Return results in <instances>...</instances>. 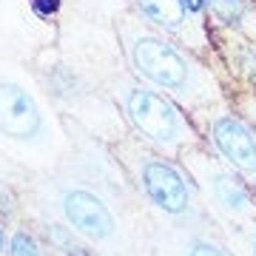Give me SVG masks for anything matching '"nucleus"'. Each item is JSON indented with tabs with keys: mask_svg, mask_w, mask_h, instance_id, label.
I'll return each mask as SVG.
<instances>
[{
	"mask_svg": "<svg viewBox=\"0 0 256 256\" xmlns=\"http://www.w3.org/2000/svg\"><path fill=\"white\" fill-rule=\"evenodd\" d=\"M140 176H142V188H146L148 200L154 202L160 210L171 214V216L188 210V205H191L188 182H185V176L171 162H165V160H146Z\"/></svg>",
	"mask_w": 256,
	"mask_h": 256,
	"instance_id": "nucleus-5",
	"label": "nucleus"
},
{
	"mask_svg": "<svg viewBox=\"0 0 256 256\" xmlns=\"http://www.w3.org/2000/svg\"><path fill=\"white\" fill-rule=\"evenodd\" d=\"M208 9L220 23H236L245 12V0H208Z\"/></svg>",
	"mask_w": 256,
	"mask_h": 256,
	"instance_id": "nucleus-10",
	"label": "nucleus"
},
{
	"mask_svg": "<svg viewBox=\"0 0 256 256\" xmlns=\"http://www.w3.org/2000/svg\"><path fill=\"white\" fill-rule=\"evenodd\" d=\"M32 9H34L37 18H54L57 12H60V0H32Z\"/></svg>",
	"mask_w": 256,
	"mask_h": 256,
	"instance_id": "nucleus-12",
	"label": "nucleus"
},
{
	"mask_svg": "<svg viewBox=\"0 0 256 256\" xmlns=\"http://www.w3.org/2000/svg\"><path fill=\"white\" fill-rule=\"evenodd\" d=\"M43 131V111L18 82L0 80V137L32 142Z\"/></svg>",
	"mask_w": 256,
	"mask_h": 256,
	"instance_id": "nucleus-3",
	"label": "nucleus"
},
{
	"mask_svg": "<svg viewBox=\"0 0 256 256\" xmlns=\"http://www.w3.org/2000/svg\"><path fill=\"white\" fill-rule=\"evenodd\" d=\"M9 256H43L40 242L34 239V234H28L26 228H18L9 236Z\"/></svg>",
	"mask_w": 256,
	"mask_h": 256,
	"instance_id": "nucleus-9",
	"label": "nucleus"
},
{
	"mask_svg": "<svg viewBox=\"0 0 256 256\" xmlns=\"http://www.w3.org/2000/svg\"><path fill=\"white\" fill-rule=\"evenodd\" d=\"M126 114L134 122L142 137H148L156 146H176L185 137V120L174 108V102H168L156 92L148 88H128L126 94Z\"/></svg>",
	"mask_w": 256,
	"mask_h": 256,
	"instance_id": "nucleus-2",
	"label": "nucleus"
},
{
	"mask_svg": "<svg viewBox=\"0 0 256 256\" xmlns=\"http://www.w3.org/2000/svg\"><path fill=\"white\" fill-rule=\"evenodd\" d=\"M214 146L242 174H256V137L250 128L236 117H220L210 126Z\"/></svg>",
	"mask_w": 256,
	"mask_h": 256,
	"instance_id": "nucleus-6",
	"label": "nucleus"
},
{
	"mask_svg": "<svg viewBox=\"0 0 256 256\" xmlns=\"http://www.w3.org/2000/svg\"><path fill=\"white\" fill-rule=\"evenodd\" d=\"M216 196H220V202L230 210H245L248 208L245 191H242L239 182L230 180V176H220V180H216Z\"/></svg>",
	"mask_w": 256,
	"mask_h": 256,
	"instance_id": "nucleus-8",
	"label": "nucleus"
},
{
	"mask_svg": "<svg viewBox=\"0 0 256 256\" xmlns=\"http://www.w3.org/2000/svg\"><path fill=\"white\" fill-rule=\"evenodd\" d=\"M63 216L74 234L94 242H106L117 234V222L108 205L88 188H68L63 194Z\"/></svg>",
	"mask_w": 256,
	"mask_h": 256,
	"instance_id": "nucleus-4",
	"label": "nucleus"
},
{
	"mask_svg": "<svg viewBox=\"0 0 256 256\" xmlns=\"http://www.w3.org/2000/svg\"><path fill=\"white\" fill-rule=\"evenodd\" d=\"M131 66L140 77L168 92H182L191 80V66L168 40L156 34H140L128 46Z\"/></svg>",
	"mask_w": 256,
	"mask_h": 256,
	"instance_id": "nucleus-1",
	"label": "nucleus"
},
{
	"mask_svg": "<svg viewBox=\"0 0 256 256\" xmlns=\"http://www.w3.org/2000/svg\"><path fill=\"white\" fill-rule=\"evenodd\" d=\"M182 6L188 14H202V12L208 9V0H182Z\"/></svg>",
	"mask_w": 256,
	"mask_h": 256,
	"instance_id": "nucleus-13",
	"label": "nucleus"
},
{
	"mask_svg": "<svg viewBox=\"0 0 256 256\" xmlns=\"http://www.w3.org/2000/svg\"><path fill=\"white\" fill-rule=\"evenodd\" d=\"M254 256H256V239H254Z\"/></svg>",
	"mask_w": 256,
	"mask_h": 256,
	"instance_id": "nucleus-15",
	"label": "nucleus"
},
{
	"mask_svg": "<svg viewBox=\"0 0 256 256\" xmlns=\"http://www.w3.org/2000/svg\"><path fill=\"white\" fill-rule=\"evenodd\" d=\"M6 250V228H3V222H0V256Z\"/></svg>",
	"mask_w": 256,
	"mask_h": 256,
	"instance_id": "nucleus-14",
	"label": "nucleus"
},
{
	"mask_svg": "<svg viewBox=\"0 0 256 256\" xmlns=\"http://www.w3.org/2000/svg\"><path fill=\"white\" fill-rule=\"evenodd\" d=\"M191 256H228V250H222L220 245H214L208 239H196L191 245Z\"/></svg>",
	"mask_w": 256,
	"mask_h": 256,
	"instance_id": "nucleus-11",
	"label": "nucleus"
},
{
	"mask_svg": "<svg viewBox=\"0 0 256 256\" xmlns=\"http://www.w3.org/2000/svg\"><path fill=\"white\" fill-rule=\"evenodd\" d=\"M134 6L142 20H148L156 28H165V32H180L185 20L191 18L185 12L182 0H134Z\"/></svg>",
	"mask_w": 256,
	"mask_h": 256,
	"instance_id": "nucleus-7",
	"label": "nucleus"
}]
</instances>
